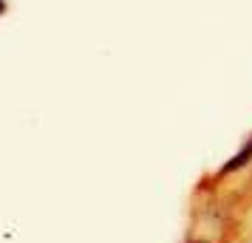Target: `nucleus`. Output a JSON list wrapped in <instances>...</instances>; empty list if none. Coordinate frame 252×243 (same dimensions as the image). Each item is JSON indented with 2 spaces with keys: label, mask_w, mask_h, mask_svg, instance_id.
<instances>
[{
  "label": "nucleus",
  "mask_w": 252,
  "mask_h": 243,
  "mask_svg": "<svg viewBox=\"0 0 252 243\" xmlns=\"http://www.w3.org/2000/svg\"><path fill=\"white\" fill-rule=\"evenodd\" d=\"M250 159H252V141H250V147H247V150H241L238 156H235V159L227 164V170H238V167H244Z\"/></svg>",
  "instance_id": "1"
}]
</instances>
